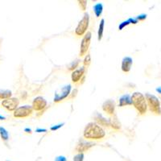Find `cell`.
I'll list each match as a JSON object with an SVG mask.
<instances>
[{"label":"cell","mask_w":161,"mask_h":161,"mask_svg":"<svg viewBox=\"0 0 161 161\" xmlns=\"http://www.w3.org/2000/svg\"><path fill=\"white\" fill-rule=\"evenodd\" d=\"M36 133H44V132H47V129L45 128H37L36 130Z\"/></svg>","instance_id":"obj_30"},{"label":"cell","mask_w":161,"mask_h":161,"mask_svg":"<svg viewBox=\"0 0 161 161\" xmlns=\"http://www.w3.org/2000/svg\"><path fill=\"white\" fill-rule=\"evenodd\" d=\"M0 137L4 142H8L9 140V133L3 126H0Z\"/></svg>","instance_id":"obj_20"},{"label":"cell","mask_w":161,"mask_h":161,"mask_svg":"<svg viewBox=\"0 0 161 161\" xmlns=\"http://www.w3.org/2000/svg\"><path fill=\"white\" fill-rule=\"evenodd\" d=\"M83 136L86 139L98 140L103 139L106 136V131L100 125L96 123L95 122H90L85 127Z\"/></svg>","instance_id":"obj_1"},{"label":"cell","mask_w":161,"mask_h":161,"mask_svg":"<svg viewBox=\"0 0 161 161\" xmlns=\"http://www.w3.org/2000/svg\"><path fill=\"white\" fill-rule=\"evenodd\" d=\"M132 64H133V59L130 57H124L122 60L121 69L123 73H129L131 69Z\"/></svg>","instance_id":"obj_13"},{"label":"cell","mask_w":161,"mask_h":161,"mask_svg":"<svg viewBox=\"0 0 161 161\" xmlns=\"http://www.w3.org/2000/svg\"><path fill=\"white\" fill-rule=\"evenodd\" d=\"M12 96V92L9 90H0V100H6L11 98Z\"/></svg>","instance_id":"obj_19"},{"label":"cell","mask_w":161,"mask_h":161,"mask_svg":"<svg viewBox=\"0 0 161 161\" xmlns=\"http://www.w3.org/2000/svg\"><path fill=\"white\" fill-rule=\"evenodd\" d=\"M115 102L111 99L105 101L103 104V111L106 112V114H108L109 115H114V111H115Z\"/></svg>","instance_id":"obj_11"},{"label":"cell","mask_w":161,"mask_h":161,"mask_svg":"<svg viewBox=\"0 0 161 161\" xmlns=\"http://www.w3.org/2000/svg\"><path fill=\"white\" fill-rule=\"evenodd\" d=\"M71 90L72 86L70 84L65 85V86L59 88L58 90L55 92V94H54V98H53L54 103H60L61 101L67 98V97L69 96L70 93H71Z\"/></svg>","instance_id":"obj_5"},{"label":"cell","mask_w":161,"mask_h":161,"mask_svg":"<svg viewBox=\"0 0 161 161\" xmlns=\"http://www.w3.org/2000/svg\"><path fill=\"white\" fill-rule=\"evenodd\" d=\"M94 145H95V143H93V142L82 140V139H81V140L79 141V143L77 144V147H76V151H77L78 153L84 154V152L90 150L92 147H93Z\"/></svg>","instance_id":"obj_10"},{"label":"cell","mask_w":161,"mask_h":161,"mask_svg":"<svg viewBox=\"0 0 161 161\" xmlns=\"http://www.w3.org/2000/svg\"><path fill=\"white\" fill-rule=\"evenodd\" d=\"M55 161H67V159L64 156H58L55 158Z\"/></svg>","instance_id":"obj_28"},{"label":"cell","mask_w":161,"mask_h":161,"mask_svg":"<svg viewBox=\"0 0 161 161\" xmlns=\"http://www.w3.org/2000/svg\"><path fill=\"white\" fill-rule=\"evenodd\" d=\"M47 105H48L47 101L41 96H38V97L33 99L31 106H32L33 110H36V111H41L45 108Z\"/></svg>","instance_id":"obj_9"},{"label":"cell","mask_w":161,"mask_h":161,"mask_svg":"<svg viewBox=\"0 0 161 161\" xmlns=\"http://www.w3.org/2000/svg\"><path fill=\"white\" fill-rule=\"evenodd\" d=\"M85 73H86V67L85 66H81L80 68L77 69L74 71L72 72L71 73V79L73 83L79 82L81 78L84 77Z\"/></svg>","instance_id":"obj_12"},{"label":"cell","mask_w":161,"mask_h":161,"mask_svg":"<svg viewBox=\"0 0 161 161\" xmlns=\"http://www.w3.org/2000/svg\"><path fill=\"white\" fill-rule=\"evenodd\" d=\"M84 160V154L83 153H78L73 157V161H83Z\"/></svg>","instance_id":"obj_25"},{"label":"cell","mask_w":161,"mask_h":161,"mask_svg":"<svg viewBox=\"0 0 161 161\" xmlns=\"http://www.w3.org/2000/svg\"><path fill=\"white\" fill-rule=\"evenodd\" d=\"M128 20H129V22H130V24H137L138 23H139V21L136 19V17H135V18H129Z\"/></svg>","instance_id":"obj_29"},{"label":"cell","mask_w":161,"mask_h":161,"mask_svg":"<svg viewBox=\"0 0 161 161\" xmlns=\"http://www.w3.org/2000/svg\"><path fill=\"white\" fill-rule=\"evenodd\" d=\"M19 100L17 97H11L2 101V106L9 112H14L19 107Z\"/></svg>","instance_id":"obj_8"},{"label":"cell","mask_w":161,"mask_h":161,"mask_svg":"<svg viewBox=\"0 0 161 161\" xmlns=\"http://www.w3.org/2000/svg\"><path fill=\"white\" fill-rule=\"evenodd\" d=\"M78 3L79 6H80V9L84 11H86V8H87V1H86V0H79Z\"/></svg>","instance_id":"obj_24"},{"label":"cell","mask_w":161,"mask_h":161,"mask_svg":"<svg viewBox=\"0 0 161 161\" xmlns=\"http://www.w3.org/2000/svg\"><path fill=\"white\" fill-rule=\"evenodd\" d=\"M130 24V22H129V20H125V21H123V22L120 23V24L119 25V31H122L123 29H124L126 27H127V26L129 25Z\"/></svg>","instance_id":"obj_23"},{"label":"cell","mask_w":161,"mask_h":161,"mask_svg":"<svg viewBox=\"0 0 161 161\" xmlns=\"http://www.w3.org/2000/svg\"><path fill=\"white\" fill-rule=\"evenodd\" d=\"M5 119H6V118L4 117V116H3L0 114V120H5Z\"/></svg>","instance_id":"obj_33"},{"label":"cell","mask_w":161,"mask_h":161,"mask_svg":"<svg viewBox=\"0 0 161 161\" xmlns=\"http://www.w3.org/2000/svg\"><path fill=\"white\" fill-rule=\"evenodd\" d=\"M7 161H9V160H7Z\"/></svg>","instance_id":"obj_34"},{"label":"cell","mask_w":161,"mask_h":161,"mask_svg":"<svg viewBox=\"0 0 161 161\" xmlns=\"http://www.w3.org/2000/svg\"><path fill=\"white\" fill-rule=\"evenodd\" d=\"M132 105L136 109L139 114L144 115L147 111V104L145 96L140 92H135L131 95Z\"/></svg>","instance_id":"obj_2"},{"label":"cell","mask_w":161,"mask_h":161,"mask_svg":"<svg viewBox=\"0 0 161 161\" xmlns=\"http://www.w3.org/2000/svg\"><path fill=\"white\" fill-rule=\"evenodd\" d=\"M90 63H91V57H90V54H87V55L85 57L84 60H83V64H84V66L86 67V66L90 65Z\"/></svg>","instance_id":"obj_22"},{"label":"cell","mask_w":161,"mask_h":161,"mask_svg":"<svg viewBox=\"0 0 161 161\" xmlns=\"http://www.w3.org/2000/svg\"><path fill=\"white\" fill-rule=\"evenodd\" d=\"M132 105V100H131V95L126 93V94H123L119 97V107H123L126 106H130Z\"/></svg>","instance_id":"obj_14"},{"label":"cell","mask_w":161,"mask_h":161,"mask_svg":"<svg viewBox=\"0 0 161 161\" xmlns=\"http://www.w3.org/2000/svg\"><path fill=\"white\" fill-rule=\"evenodd\" d=\"M91 38L92 33L90 31H87L86 35L83 36L81 42H80V52H79V56L80 57L86 56V54H87V52H88L89 48H90V43H91Z\"/></svg>","instance_id":"obj_7"},{"label":"cell","mask_w":161,"mask_h":161,"mask_svg":"<svg viewBox=\"0 0 161 161\" xmlns=\"http://www.w3.org/2000/svg\"><path fill=\"white\" fill-rule=\"evenodd\" d=\"M93 13H94V15L97 18L100 17L103 14V3H97L93 5Z\"/></svg>","instance_id":"obj_17"},{"label":"cell","mask_w":161,"mask_h":161,"mask_svg":"<svg viewBox=\"0 0 161 161\" xmlns=\"http://www.w3.org/2000/svg\"><path fill=\"white\" fill-rule=\"evenodd\" d=\"M33 108L31 106L29 105H24L22 106H19L18 108L14 111L13 115L14 117L17 119H24V118H28L32 114Z\"/></svg>","instance_id":"obj_6"},{"label":"cell","mask_w":161,"mask_h":161,"mask_svg":"<svg viewBox=\"0 0 161 161\" xmlns=\"http://www.w3.org/2000/svg\"><path fill=\"white\" fill-rule=\"evenodd\" d=\"M147 14H140V15H137L136 18V19H137L138 21L139 22V21H144V20L147 19Z\"/></svg>","instance_id":"obj_27"},{"label":"cell","mask_w":161,"mask_h":161,"mask_svg":"<svg viewBox=\"0 0 161 161\" xmlns=\"http://www.w3.org/2000/svg\"><path fill=\"white\" fill-rule=\"evenodd\" d=\"M104 28H105V19H102L98 26V30H97V40H98V41L102 40V39H103V33H104Z\"/></svg>","instance_id":"obj_18"},{"label":"cell","mask_w":161,"mask_h":161,"mask_svg":"<svg viewBox=\"0 0 161 161\" xmlns=\"http://www.w3.org/2000/svg\"><path fill=\"white\" fill-rule=\"evenodd\" d=\"M145 97L147 100V107L149 108L151 112L154 113L155 114L160 115L161 114V106L159 99L156 96L152 93H147L145 94Z\"/></svg>","instance_id":"obj_3"},{"label":"cell","mask_w":161,"mask_h":161,"mask_svg":"<svg viewBox=\"0 0 161 161\" xmlns=\"http://www.w3.org/2000/svg\"><path fill=\"white\" fill-rule=\"evenodd\" d=\"M89 24H90V15L87 12H86L79 21L78 24L75 28V35L77 36H82L86 34V31L88 30Z\"/></svg>","instance_id":"obj_4"},{"label":"cell","mask_w":161,"mask_h":161,"mask_svg":"<svg viewBox=\"0 0 161 161\" xmlns=\"http://www.w3.org/2000/svg\"><path fill=\"white\" fill-rule=\"evenodd\" d=\"M79 64H80V60L79 59H77V60H73V62L71 63V64H69V66L68 69L69 70V71H74L75 69H77V68L78 67Z\"/></svg>","instance_id":"obj_21"},{"label":"cell","mask_w":161,"mask_h":161,"mask_svg":"<svg viewBox=\"0 0 161 161\" xmlns=\"http://www.w3.org/2000/svg\"><path fill=\"white\" fill-rule=\"evenodd\" d=\"M24 132H26V133L31 134L32 133V130H31V128H28V127H27V128L24 129Z\"/></svg>","instance_id":"obj_31"},{"label":"cell","mask_w":161,"mask_h":161,"mask_svg":"<svg viewBox=\"0 0 161 161\" xmlns=\"http://www.w3.org/2000/svg\"><path fill=\"white\" fill-rule=\"evenodd\" d=\"M109 121H110V126H111L114 130H120L121 123H120V122H119L118 117L115 115V114L112 116V117L109 119Z\"/></svg>","instance_id":"obj_16"},{"label":"cell","mask_w":161,"mask_h":161,"mask_svg":"<svg viewBox=\"0 0 161 161\" xmlns=\"http://www.w3.org/2000/svg\"><path fill=\"white\" fill-rule=\"evenodd\" d=\"M64 125V123H60V124H57V125H54V126H52L51 127H50V130H52V131H56V130H59L60 128H61Z\"/></svg>","instance_id":"obj_26"},{"label":"cell","mask_w":161,"mask_h":161,"mask_svg":"<svg viewBox=\"0 0 161 161\" xmlns=\"http://www.w3.org/2000/svg\"><path fill=\"white\" fill-rule=\"evenodd\" d=\"M156 92H157L158 93H160L161 94V86H159V87H157V88L156 89Z\"/></svg>","instance_id":"obj_32"},{"label":"cell","mask_w":161,"mask_h":161,"mask_svg":"<svg viewBox=\"0 0 161 161\" xmlns=\"http://www.w3.org/2000/svg\"><path fill=\"white\" fill-rule=\"evenodd\" d=\"M94 119H95V123L100 125L101 126H110V121L109 119H106L104 116L100 113H96L94 115Z\"/></svg>","instance_id":"obj_15"}]
</instances>
